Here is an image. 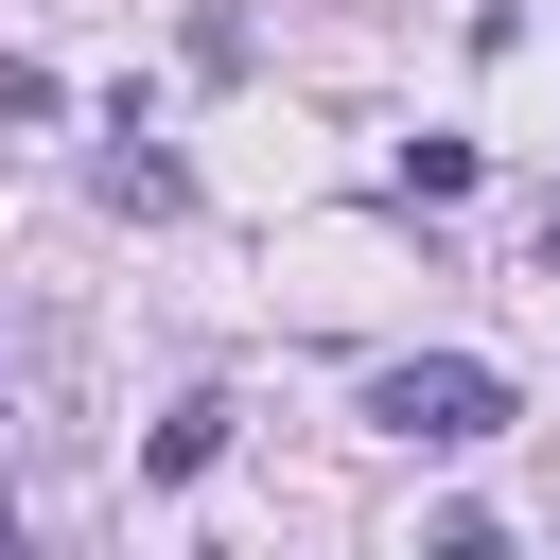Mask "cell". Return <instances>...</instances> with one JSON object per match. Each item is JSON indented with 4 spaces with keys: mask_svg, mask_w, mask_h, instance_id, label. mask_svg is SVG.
<instances>
[{
    "mask_svg": "<svg viewBox=\"0 0 560 560\" xmlns=\"http://www.w3.org/2000/svg\"><path fill=\"white\" fill-rule=\"evenodd\" d=\"M368 420L402 455H472V438H508V368L490 350H402V368H368Z\"/></svg>",
    "mask_w": 560,
    "mask_h": 560,
    "instance_id": "obj_1",
    "label": "cell"
},
{
    "mask_svg": "<svg viewBox=\"0 0 560 560\" xmlns=\"http://www.w3.org/2000/svg\"><path fill=\"white\" fill-rule=\"evenodd\" d=\"M210 455H228V402H175V420H158V438H140V472H158V490H192V472H210Z\"/></svg>",
    "mask_w": 560,
    "mask_h": 560,
    "instance_id": "obj_2",
    "label": "cell"
}]
</instances>
